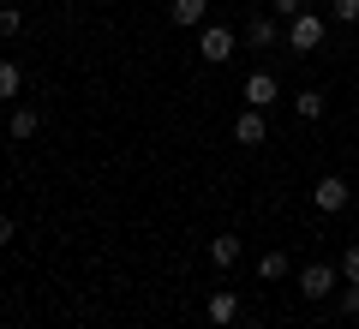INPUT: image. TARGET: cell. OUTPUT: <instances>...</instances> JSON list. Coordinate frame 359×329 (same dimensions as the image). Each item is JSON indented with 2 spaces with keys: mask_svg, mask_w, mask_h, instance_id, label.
<instances>
[{
  "mask_svg": "<svg viewBox=\"0 0 359 329\" xmlns=\"http://www.w3.org/2000/svg\"><path fill=\"white\" fill-rule=\"evenodd\" d=\"M287 48H294V54L323 48V18L318 13H294V18H287Z\"/></svg>",
  "mask_w": 359,
  "mask_h": 329,
  "instance_id": "1",
  "label": "cell"
},
{
  "mask_svg": "<svg viewBox=\"0 0 359 329\" xmlns=\"http://www.w3.org/2000/svg\"><path fill=\"white\" fill-rule=\"evenodd\" d=\"M335 281H341L335 264H306V269H299V293H306V300H330Z\"/></svg>",
  "mask_w": 359,
  "mask_h": 329,
  "instance_id": "2",
  "label": "cell"
},
{
  "mask_svg": "<svg viewBox=\"0 0 359 329\" xmlns=\"http://www.w3.org/2000/svg\"><path fill=\"white\" fill-rule=\"evenodd\" d=\"M311 203H318L323 215H335V210H347V180H341V174H323L318 186H311Z\"/></svg>",
  "mask_w": 359,
  "mask_h": 329,
  "instance_id": "3",
  "label": "cell"
},
{
  "mask_svg": "<svg viewBox=\"0 0 359 329\" xmlns=\"http://www.w3.org/2000/svg\"><path fill=\"white\" fill-rule=\"evenodd\" d=\"M198 48H204V60H210V66H222V60H228V54H233V30L210 25V30H204V42H198Z\"/></svg>",
  "mask_w": 359,
  "mask_h": 329,
  "instance_id": "4",
  "label": "cell"
},
{
  "mask_svg": "<svg viewBox=\"0 0 359 329\" xmlns=\"http://www.w3.org/2000/svg\"><path fill=\"white\" fill-rule=\"evenodd\" d=\"M240 252H245L240 234H216V240H210V264H216V269H233V264H240Z\"/></svg>",
  "mask_w": 359,
  "mask_h": 329,
  "instance_id": "5",
  "label": "cell"
},
{
  "mask_svg": "<svg viewBox=\"0 0 359 329\" xmlns=\"http://www.w3.org/2000/svg\"><path fill=\"white\" fill-rule=\"evenodd\" d=\"M233 138H240V144H264V138H269V126H264V108H245V114L233 120Z\"/></svg>",
  "mask_w": 359,
  "mask_h": 329,
  "instance_id": "6",
  "label": "cell"
},
{
  "mask_svg": "<svg viewBox=\"0 0 359 329\" xmlns=\"http://www.w3.org/2000/svg\"><path fill=\"white\" fill-rule=\"evenodd\" d=\"M204 317H210V323H233V317H240V300H233L228 288H216V293L204 300Z\"/></svg>",
  "mask_w": 359,
  "mask_h": 329,
  "instance_id": "7",
  "label": "cell"
},
{
  "mask_svg": "<svg viewBox=\"0 0 359 329\" xmlns=\"http://www.w3.org/2000/svg\"><path fill=\"white\" fill-rule=\"evenodd\" d=\"M269 102H276V78L252 72V78H245V108H269Z\"/></svg>",
  "mask_w": 359,
  "mask_h": 329,
  "instance_id": "8",
  "label": "cell"
},
{
  "mask_svg": "<svg viewBox=\"0 0 359 329\" xmlns=\"http://www.w3.org/2000/svg\"><path fill=\"white\" fill-rule=\"evenodd\" d=\"M36 126H42L36 108H13V114H6V132H13V138H36Z\"/></svg>",
  "mask_w": 359,
  "mask_h": 329,
  "instance_id": "9",
  "label": "cell"
},
{
  "mask_svg": "<svg viewBox=\"0 0 359 329\" xmlns=\"http://www.w3.org/2000/svg\"><path fill=\"white\" fill-rule=\"evenodd\" d=\"M245 36H252V48H276V36H282V30H276V18H252V25H245Z\"/></svg>",
  "mask_w": 359,
  "mask_h": 329,
  "instance_id": "10",
  "label": "cell"
},
{
  "mask_svg": "<svg viewBox=\"0 0 359 329\" xmlns=\"http://www.w3.org/2000/svg\"><path fill=\"white\" fill-rule=\"evenodd\" d=\"M294 108H299V120H323V108H330V102H323V90H299Z\"/></svg>",
  "mask_w": 359,
  "mask_h": 329,
  "instance_id": "11",
  "label": "cell"
},
{
  "mask_svg": "<svg viewBox=\"0 0 359 329\" xmlns=\"http://www.w3.org/2000/svg\"><path fill=\"white\" fill-rule=\"evenodd\" d=\"M257 276H264V281H282L287 276V252H264V257H257Z\"/></svg>",
  "mask_w": 359,
  "mask_h": 329,
  "instance_id": "12",
  "label": "cell"
},
{
  "mask_svg": "<svg viewBox=\"0 0 359 329\" xmlns=\"http://www.w3.org/2000/svg\"><path fill=\"white\" fill-rule=\"evenodd\" d=\"M168 13H174V25H204V0H174Z\"/></svg>",
  "mask_w": 359,
  "mask_h": 329,
  "instance_id": "13",
  "label": "cell"
},
{
  "mask_svg": "<svg viewBox=\"0 0 359 329\" xmlns=\"http://www.w3.org/2000/svg\"><path fill=\"white\" fill-rule=\"evenodd\" d=\"M18 90H25V72L13 60H0V96H18Z\"/></svg>",
  "mask_w": 359,
  "mask_h": 329,
  "instance_id": "14",
  "label": "cell"
},
{
  "mask_svg": "<svg viewBox=\"0 0 359 329\" xmlns=\"http://www.w3.org/2000/svg\"><path fill=\"white\" fill-rule=\"evenodd\" d=\"M18 30H25V13L18 6H0V36H18Z\"/></svg>",
  "mask_w": 359,
  "mask_h": 329,
  "instance_id": "15",
  "label": "cell"
},
{
  "mask_svg": "<svg viewBox=\"0 0 359 329\" xmlns=\"http://www.w3.org/2000/svg\"><path fill=\"white\" fill-rule=\"evenodd\" d=\"M330 18H335V25H353V18H359V0H330Z\"/></svg>",
  "mask_w": 359,
  "mask_h": 329,
  "instance_id": "16",
  "label": "cell"
},
{
  "mask_svg": "<svg viewBox=\"0 0 359 329\" xmlns=\"http://www.w3.org/2000/svg\"><path fill=\"white\" fill-rule=\"evenodd\" d=\"M335 269H341V281H359V246H347V257Z\"/></svg>",
  "mask_w": 359,
  "mask_h": 329,
  "instance_id": "17",
  "label": "cell"
},
{
  "mask_svg": "<svg viewBox=\"0 0 359 329\" xmlns=\"http://www.w3.org/2000/svg\"><path fill=\"white\" fill-rule=\"evenodd\" d=\"M341 311L359 317V281H347V288H341Z\"/></svg>",
  "mask_w": 359,
  "mask_h": 329,
  "instance_id": "18",
  "label": "cell"
},
{
  "mask_svg": "<svg viewBox=\"0 0 359 329\" xmlns=\"http://www.w3.org/2000/svg\"><path fill=\"white\" fill-rule=\"evenodd\" d=\"M269 6H276V13H282V18H294V13H306V6H299V0H269Z\"/></svg>",
  "mask_w": 359,
  "mask_h": 329,
  "instance_id": "19",
  "label": "cell"
},
{
  "mask_svg": "<svg viewBox=\"0 0 359 329\" xmlns=\"http://www.w3.org/2000/svg\"><path fill=\"white\" fill-rule=\"evenodd\" d=\"M0 246H13V215L0 210Z\"/></svg>",
  "mask_w": 359,
  "mask_h": 329,
  "instance_id": "20",
  "label": "cell"
},
{
  "mask_svg": "<svg viewBox=\"0 0 359 329\" xmlns=\"http://www.w3.org/2000/svg\"><path fill=\"white\" fill-rule=\"evenodd\" d=\"M0 132H6V126H0Z\"/></svg>",
  "mask_w": 359,
  "mask_h": 329,
  "instance_id": "21",
  "label": "cell"
}]
</instances>
